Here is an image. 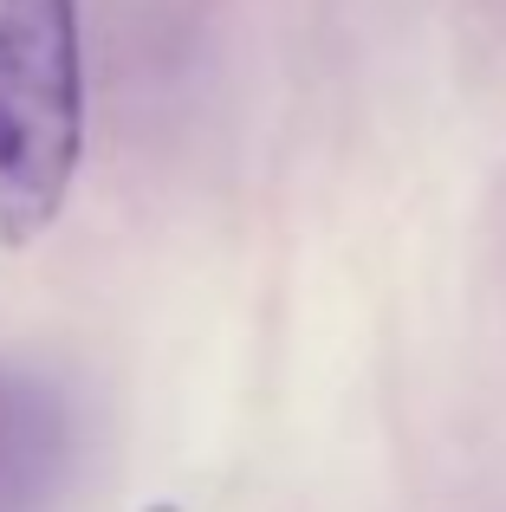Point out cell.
I'll return each instance as SVG.
<instances>
[{"label":"cell","instance_id":"1","mask_svg":"<svg viewBox=\"0 0 506 512\" xmlns=\"http://www.w3.org/2000/svg\"><path fill=\"white\" fill-rule=\"evenodd\" d=\"M85 163V20L78 0H0V247L59 227Z\"/></svg>","mask_w":506,"mask_h":512},{"label":"cell","instance_id":"2","mask_svg":"<svg viewBox=\"0 0 506 512\" xmlns=\"http://www.w3.org/2000/svg\"><path fill=\"white\" fill-rule=\"evenodd\" d=\"M72 415L52 376L0 357V512H46L65 474Z\"/></svg>","mask_w":506,"mask_h":512}]
</instances>
